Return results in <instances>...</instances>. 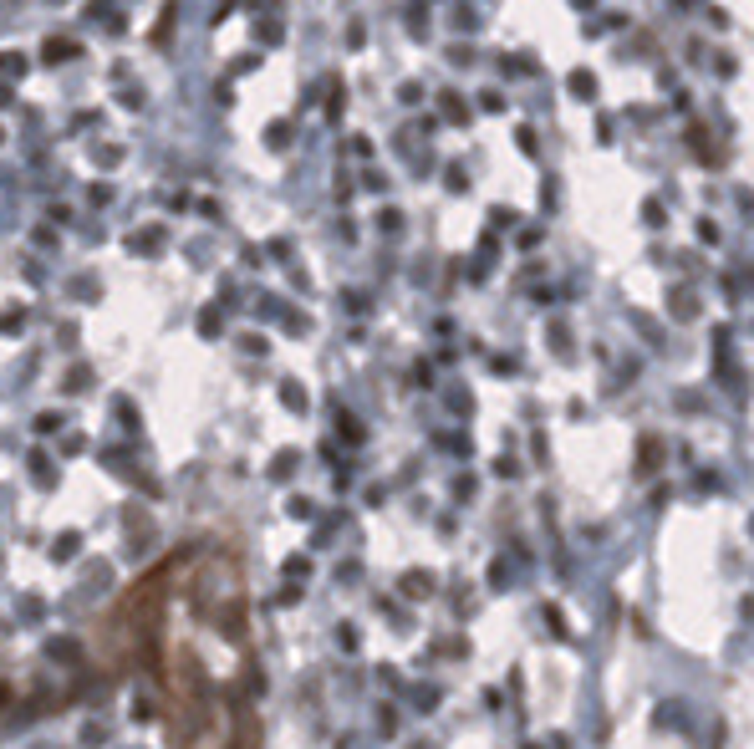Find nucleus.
Instances as JSON below:
<instances>
[{"label": "nucleus", "instance_id": "obj_1", "mask_svg": "<svg viewBox=\"0 0 754 749\" xmlns=\"http://www.w3.org/2000/svg\"><path fill=\"white\" fill-rule=\"evenodd\" d=\"M26 67H31V61H26L21 51H0V76H6V82H21Z\"/></svg>", "mask_w": 754, "mask_h": 749}, {"label": "nucleus", "instance_id": "obj_2", "mask_svg": "<svg viewBox=\"0 0 754 749\" xmlns=\"http://www.w3.org/2000/svg\"><path fill=\"white\" fill-rule=\"evenodd\" d=\"M133 250H138V255L163 250V229H138V235H133Z\"/></svg>", "mask_w": 754, "mask_h": 749}, {"label": "nucleus", "instance_id": "obj_3", "mask_svg": "<svg viewBox=\"0 0 754 749\" xmlns=\"http://www.w3.org/2000/svg\"><path fill=\"white\" fill-rule=\"evenodd\" d=\"M77 51H82L77 41H46V51H41V57H46V61H67V57H77Z\"/></svg>", "mask_w": 754, "mask_h": 749}, {"label": "nucleus", "instance_id": "obj_4", "mask_svg": "<svg viewBox=\"0 0 754 749\" xmlns=\"http://www.w3.org/2000/svg\"><path fill=\"white\" fill-rule=\"evenodd\" d=\"M118 163H123V148H112V143L97 148V169H118Z\"/></svg>", "mask_w": 754, "mask_h": 749}]
</instances>
